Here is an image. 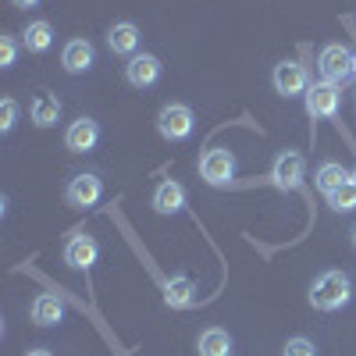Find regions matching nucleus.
Listing matches in <instances>:
<instances>
[{
  "label": "nucleus",
  "instance_id": "nucleus-1",
  "mask_svg": "<svg viewBox=\"0 0 356 356\" xmlns=\"http://www.w3.org/2000/svg\"><path fill=\"white\" fill-rule=\"evenodd\" d=\"M310 303L317 310H339L349 303V278L342 271H324L314 289H310Z\"/></svg>",
  "mask_w": 356,
  "mask_h": 356
},
{
  "label": "nucleus",
  "instance_id": "nucleus-2",
  "mask_svg": "<svg viewBox=\"0 0 356 356\" xmlns=\"http://www.w3.org/2000/svg\"><path fill=\"white\" fill-rule=\"evenodd\" d=\"M193 111L186 107V104H168V107H161V114H157V132L164 136V139H171V143H178V139H189L193 136Z\"/></svg>",
  "mask_w": 356,
  "mask_h": 356
},
{
  "label": "nucleus",
  "instance_id": "nucleus-3",
  "mask_svg": "<svg viewBox=\"0 0 356 356\" xmlns=\"http://www.w3.org/2000/svg\"><path fill=\"white\" fill-rule=\"evenodd\" d=\"M200 175H203V182H211V186H228L232 175H235V157L214 146V150H207L200 157Z\"/></svg>",
  "mask_w": 356,
  "mask_h": 356
},
{
  "label": "nucleus",
  "instance_id": "nucleus-4",
  "mask_svg": "<svg viewBox=\"0 0 356 356\" xmlns=\"http://www.w3.org/2000/svg\"><path fill=\"white\" fill-rule=\"evenodd\" d=\"M353 61L356 57L342 47V43H332V47H324L321 50V75H324V82H342V79H349L353 75Z\"/></svg>",
  "mask_w": 356,
  "mask_h": 356
},
{
  "label": "nucleus",
  "instance_id": "nucleus-5",
  "mask_svg": "<svg viewBox=\"0 0 356 356\" xmlns=\"http://www.w3.org/2000/svg\"><path fill=\"white\" fill-rule=\"evenodd\" d=\"M307 111L314 118H335L339 114V86L335 82H317L307 89Z\"/></svg>",
  "mask_w": 356,
  "mask_h": 356
},
{
  "label": "nucleus",
  "instance_id": "nucleus-6",
  "mask_svg": "<svg viewBox=\"0 0 356 356\" xmlns=\"http://www.w3.org/2000/svg\"><path fill=\"white\" fill-rule=\"evenodd\" d=\"M68 203L72 207H93L100 196H104V182L93 175V171H82V175H75L72 182H68Z\"/></svg>",
  "mask_w": 356,
  "mask_h": 356
},
{
  "label": "nucleus",
  "instance_id": "nucleus-7",
  "mask_svg": "<svg viewBox=\"0 0 356 356\" xmlns=\"http://www.w3.org/2000/svg\"><path fill=\"white\" fill-rule=\"evenodd\" d=\"M97 257H100V246H97L93 235H72L68 246H65V264L79 267V271H89V267L97 264Z\"/></svg>",
  "mask_w": 356,
  "mask_h": 356
},
{
  "label": "nucleus",
  "instance_id": "nucleus-8",
  "mask_svg": "<svg viewBox=\"0 0 356 356\" xmlns=\"http://www.w3.org/2000/svg\"><path fill=\"white\" fill-rule=\"evenodd\" d=\"M275 89L282 97H300V93H307V72H303V65H296V61H282V65H275Z\"/></svg>",
  "mask_w": 356,
  "mask_h": 356
},
{
  "label": "nucleus",
  "instance_id": "nucleus-9",
  "mask_svg": "<svg viewBox=\"0 0 356 356\" xmlns=\"http://www.w3.org/2000/svg\"><path fill=\"white\" fill-rule=\"evenodd\" d=\"M125 79L136 86V89H146V86H154L161 79V61L154 54H136L132 61L125 65Z\"/></svg>",
  "mask_w": 356,
  "mask_h": 356
},
{
  "label": "nucleus",
  "instance_id": "nucleus-10",
  "mask_svg": "<svg viewBox=\"0 0 356 356\" xmlns=\"http://www.w3.org/2000/svg\"><path fill=\"white\" fill-rule=\"evenodd\" d=\"M97 139H100V125L93 122V118H79V122H72V125H68V132H65L68 150H75V154L93 150Z\"/></svg>",
  "mask_w": 356,
  "mask_h": 356
},
{
  "label": "nucleus",
  "instance_id": "nucleus-11",
  "mask_svg": "<svg viewBox=\"0 0 356 356\" xmlns=\"http://www.w3.org/2000/svg\"><path fill=\"white\" fill-rule=\"evenodd\" d=\"M271 178H275L278 189H296V186L303 182V157H300V154H282V157L275 161Z\"/></svg>",
  "mask_w": 356,
  "mask_h": 356
},
{
  "label": "nucleus",
  "instance_id": "nucleus-12",
  "mask_svg": "<svg viewBox=\"0 0 356 356\" xmlns=\"http://www.w3.org/2000/svg\"><path fill=\"white\" fill-rule=\"evenodd\" d=\"M93 47H89V40H72V43H65V54H61V65H65V72H72V75H82V72H89L93 68Z\"/></svg>",
  "mask_w": 356,
  "mask_h": 356
},
{
  "label": "nucleus",
  "instance_id": "nucleus-13",
  "mask_svg": "<svg viewBox=\"0 0 356 356\" xmlns=\"http://www.w3.org/2000/svg\"><path fill=\"white\" fill-rule=\"evenodd\" d=\"M186 207V189L178 186V182H161L157 189H154V211L157 214H178Z\"/></svg>",
  "mask_w": 356,
  "mask_h": 356
},
{
  "label": "nucleus",
  "instance_id": "nucleus-14",
  "mask_svg": "<svg viewBox=\"0 0 356 356\" xmlns=\"http://www.w3.org/2000/svg\"><path fill=\"white\" fill-rule=\"evenodd\" d=\"M29 111H33V122L40 129H50V125H57V118H61V100H57L54 93H47V89H40Z\"/></svg>",
  "mask_w": 356,
  "mask_h": 356
},
{
  "label": "nucleus",
  "instance_id": "nucleus-15",
  "mask_svg": "<svg viewBox=\"0 0 356 356\" xmlns=\"http://www.w3.org/2000/svg\"><path fill=\"white\" fill-rule=\"evenodd\" d=\"M107 47H111L114 54H136V47H139V29H136L132 22H118V25H111Z\"/></svg>",
  "mask_w": 356,
  "mask_h": 356
},
{
  "label": "nucleus",
  "instance_id": "nucleus-16",
  "mask_svg": "<svg viewBox=\"0 0 356 356\" xmlns=\"http://www.w3.org/2000/svg\"><path fill=\"white\" fill-rule=\"evenodd\" d=\"M61 317H65V303L57 300V296H50V292L36 296V303H33V321L40 324V328H50V324H57Z\"/></svg>",
  "mask_w": 356,
  "mask_h": 356
},
{
  "label": "nucleus",
  "instance_id": "nucleus-17",
  "mask_svg": "<svg viewBox=\"0 0 356 356\" xmlns=\"http://www.w3.org/2000/svg\"><path fill=\"white\" fill-rule=\"evenodd\" d=\"M349 178H353V171H346L342 164L328 161V164H321V168H317V178H314V182H317V189H321V193H328V196H332L339 186H346V182H349Z\"/></svg>",
  "mask_w": 356,
  "mask_h": 356
},
{
  "label": "nucleus",
  "instance_id": "nucleus-18",
  "mask_svg": "<svg viewBox=\"0 0 356 356\" xmlns=\"http://www.w3.org/2000/svg\"><path fill=\"white\" fill-rule=\"evenodd\" d=\"M196 349H200V356H228L232 353V339H228L225 328H207L200 335Z\"/></svg>",
  "mask_w": 356,
  "mask_h": 356
},
{
  "label": "nucleus",
  "instance_id": "nucleus-19",
  "mask_svg": "<svg viewBox=\"0 0 356 356\" xmlns=\"http://www.w3.org/2000/svg\"><path fill=\"white\" fill-rule=\"evenodd\" d=\"M22 43H25V50H33V54H43V50H50V43H54V29H50V22H33L22 33Z\"/></svg>",
  "mask_w": 356,
  "mask_h": 356
},
{
  "label": "nucleus",
  "instance_id": "nucleus-20",
  "mask_svg": "<svg viewBox=\"0 0 356 356\" xmlns=\"http://www.w3.org/2000/svg\"><path fill=\"white\" fill-rule=\"evenodd\" d=\"M164 300H168L171 307H189V303H193V282H189V278H171V282L164 285Z\"/></svg>",
  "mask_w": 356,
  "mask_h": 356
},
{
  "label": "nucleus",
  "instance_id": "nucleus-21",
  "mask_svg": "<svg viewBox=\"0 0 356 356\" xmlns=\"http://www.w3.org/2000/svg\"><path fill=\"white\" fill-rule=\"evenodd\" d=\"M328 200H332V207H335L339 214H346V211H356V182L349 178V182H346V186H339V189H335Z\"/></svg>",
  "mask_w": 356,
  "mask_h": 356
},
{
  "label": "nucleus",
  "instance_id": "nucleus-22",
  "mask_svg": "<svg viewBox=\"0 0 356 356\" xmlns=\"http://www.w3.org/2000/svg\"><path fill=\"white\" fill-rule=\"evenodd\" d=\"M18 57V47H15V36H0V68H11Z\"/></svg>",
  "mask_w": 356,
  "mask_h": 356
},
{
  "label": "nucleus",
  "instance_id": "nucleus-23",
  "mask_svg": "<svg viewBox=\"0 0 356 356\" xmlns=\"http://www.w3.org/2000/svg\"><path fill=\"white\" fill-rule=\"evenodd\" d=\"M15 118H18V104L15 100H4V104H0V132H11L15 129Z\"/></svg>",
  "mask_w": 356,
  "mask_h": 356
},
{
  "label": "nucleus",
  "instance_id": "nucleus-24",
  "mask_svg": "<svg viewBox=\"0 0 356 356\" xmlns=\"http://www.w3.org/2000/svg\"><path fill=\"white\" fill-rule=\"evenodd\" d=\"M285 356H317V349L310 339H292V342H285Z\"/></svg>",
  "mask_w": 356,
  "mask_h": 356
},
{
  "label": "nucleus",
  "instance_id": "nucleus-25",
  "mask_svg": "<svg viewBox=\"0 0 356 356\" xmlns=\"http://www.w3.org/2000/svg\"><path fill=\"white\" fill-rule=\"evenodd\" d=\"M11 4H15V8H36L40 0H11Z\"/></svg>",
  "mask_w": 356,
  "mask_h": 356
},
{
  "label": "nucleus",
  "instance_id": "nucleus-26",
  "mask_svg": "<svg viewBox=\"0 0 356 356\" xmlns=\"http://www.w3.org/2000/svg\"><path fill=\"white\" fill-rule=\"evenodd\" d=\"M29 356H50L47 349H33V353H29Z\"/></svg>",
  "mask_w": 356,
  "mask_h": 356
},
{
  "label": "nucleus",
  "instance_id": "nucleus-27",
  "mask_svg": "<svg viewBox=\"0 0 356 356\" xmlns=\"http://www.w3.org/2000/svg\"><path fill=\"white\" fill-rule=\"evenodd\" d=\"M353 75H356V61H353Z\"/></svg>",
  "mask_w": 356,
  "mask_h": 356
},
{
  "label": "nucleus",
  "instance_id": "nucleus-28",
  "mask_svg": "<svg viewBox=\"0 0 356 356\" xmlns=\"http://www.w3.org/2000/svg\"><path fill=\"white\" fill-rule=\"evenodd\" d=\"M353 243H356V232H353Z\"/></svg>",
  "mask_w": 356,
  "mask_h": 356
},
{
  "label": "nucleus",
  "instance_id": "nucleus-29",
  "mask_svg": "<svg viewBox=\"0 0 356 356\" xmlns=\"http://www.w3.org/2000/svg\"><path fill=\"white\" fill-rule=\"evenodd\" d=\"M353 182H356V175H353Z\"/></svg>",
  "mask_w": 356,
  "mask_h": 356
}]
</instances>
